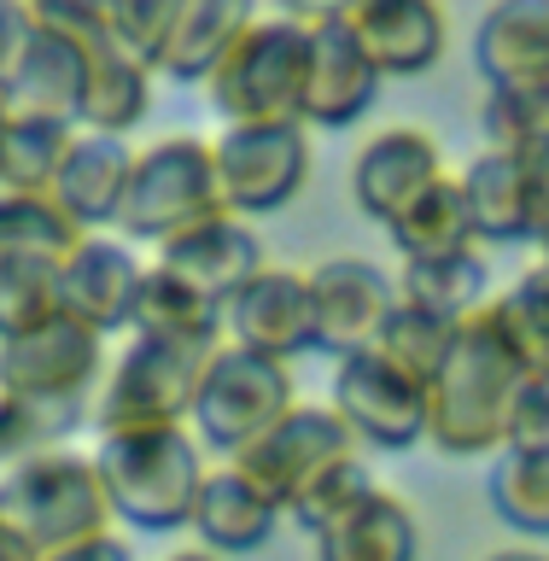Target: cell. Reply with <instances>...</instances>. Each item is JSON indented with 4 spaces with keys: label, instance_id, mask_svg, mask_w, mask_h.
<instances>
[{
    "label": "cell",
    "instance_id": "4316f807",
    "mask_svg": "<svg viewBox=\"0 0 549 561\" xmlns=\"http://www.w3.org/2000/svg\"><path fill=\"white\" fill-rule=\"evenodd\" d=\"M398 245L403 263H427V257H456L473 252V222H468V199L456 175H438V182L421 193V199L403 210V217L386 228Z\"/></svg>",
    "mask_w": 549,
    "mask_h": 561
},
{
    "label": "cell",
    "instance_id": "83f0119b",
    "mask_svg": "<svg viewBox=\"0 0 549 561\" xmlns=\"http://www.w3.org/2000/svg\"><path fill=\"white\" fill-rule=\"evenodd\" d=\"M398 298L445 316V322H468L491 305V270L480 252H456V257H427V263H403Z\"/></svg>",
    "mask_w": 549,
    "mask_h": 561
},
{
    "label": "cell",
    "instance_id": "9c48e42d",
    "mask_svg": "<svg viewBox=\"0 0 549 561\" xmlns=\"http://www.w3.org/2000/svg\"><path fill=\"white\" fill-rule=\"evenodd\" d=\"M217 158V187L228 217H263L298 199V187L310 182V140L298 123H228L210 140Z\"/></svg>",
    "mask_w": 549,
    "mask_h": 561
},
{
    "label": "cell",
    "instance_id": "484cf974",
    "mask_svg": "<svg viewBox=\"0 0 549 561\" xmlns=\"http://www.w3.org/2000/svg\"><path fill=\"white\" fill-rule=\"evenodd\" d=\"M456 182H462V199H468L473 240H491V245L533 240V222H526V164L521 158L480 152Z\"/></svg>",
    "mask_w": 549,
    "mask_h": 561
},
{
    "label": "cell",
    "instance_id": "c3c4849f",
    "mask_svg": "<svg viewBox=\"0 0 549 561\" xmlns=\"http://www.w3.org/2000/svg\"><path fill=\"white\" fill-rule=\"evenodd\" d=\"M544 263H549V245H544Z\"/></svg>",
    "mask_w": 549,
    "mask_h": 561
},
{
    "label": "cell",
    "instance_id": "4dcf8cb0",
    "mask_svg": "<svg viewBox=\"0 0 549 561\" xmlns=\"http://www.w3.org/2000/svg\"><path fill=\"white\" fill-rule=\"evenodd\" d=\"M88 234L65 217L47 193H0V257L65 263Z\"/></svg>",
    "mask_w": 549,
    "mask_h": 561
},
{
    "label": "cell",
    "instance_id": "5b68a950",
    "mask_svg": "<svg viewBox=\"0 0 549 561\" xmlns=\"http://www.w3.org/2000/svg\"><path fill=\"white\" fill-rule=\"evenodd\" d=\"M0 520L35 556H59V550H77L88 538H105L117 515H112V497L100 485L94 456L47 450L0 480Z\"/></svg>",
    "mask_w": 549,
    "mask_h": 561
},
{
    "label": "cell",
    "instance_id": "d6a6232c",
    "mask_svg": "<svg viewBox=\"0 0 549 561\" xmlns=\"http://www.w3.org/2000/svg\"><path fill=\"white\" fill-rule=\"evenodd\" d=\"M456 333H462V322H445V316H433V310L410 305V298H398V310L386 316L375 351L386 363H398L403 375H415V380L433 386V375L445 368L450 345H456Z\"/></svg>",
    "mask_w": 549,
    "mask_h": 561
},
{
    "label": "cell",
    "instance_id": "7a4b0ae2",
    "mask_svg": "<svg viewBox=\"0 0 549 561\" xmlns=\"http://www.w3.org/2000/svg\"><path fill=\"white\" fill-rule=\"evenodd\" d=\"M222 340H147L135 333L129 351L112 363V375L94 392V421L100 438H123V433H170L193 421V398L210 357Z\"/></svg>",
    "mask_w": 549,
    "mask_h": 561
},
{
    "label": "cell",
    "instance_id": "f546056e",
    "mask_svg": "<svg viewBox=\"0 0 549 561\" xmlns=\"http://www.w3.org/2000/svg\"><path fill=\"white\" fill-rule=\"evenodd\" d=\"M70 140H77V129L12 112L7 129H0V193H53Z\"/></svg>",
    "mask_w": 549,
    "mask_h": 561
},
{
    "label": "cell",
    "instance_id": "4fadbf2b",
    "mask_svg": "<svg viewBox=\"0 0 549 561\" xmlns=\"http://www.w3.org/2000/svg\"><path fill=\"white\" fill-rule=\"evenodd\" d=\"M310 275V310H316V351L328 357H357L375 351L386 316L398 310V280L368 257H328Z\"/></svg>",
    "mask_w": 549,
    "mask_h": 561
},
{
    "label": "cell",
    "instance_id": "ac0fdd59",
    "mask_svg": "<svg viewBox=\"0 0 549 561\" xmlns=\"http://www.w3.org/2000/svg\"><path fill=\"white\" fill-rule=\"evenodd\" d=\"M158 270H170L175 280H187L199 298H210L217 310H228V298L263 270V245H258V234L240 217H217V222L193 228V234H182V240L158 245Z\"/></svg>",
    "mask_w": 549,
    "mask_h": 561
},
{
    "label": "cell",
    "instance_id": "f6af8a7d",
    "mask_svg": "<svg viewBox=\"0 0 549 561\" xmlns=\"http://www.w3.org/2000/svg\"><path fill=\"white\" fill-rule=\"evenodd\" d=\"M164 561H217L210 550H199V543H193V550H175V556H164Z\"/></svg>",
    "mask_w": 549,
    "mask_h": 561
},
{
    "label": "cell",
    "instance_id": "836d02e7",
    "mask_svg": "<svg viewBox=\"0 0 549 561\" xmlns=\"http://www.w3.org/2000/svg\"><path fill=\"white\" fill-rule=\"evenodd\" d=\"M491 508L526 538H549V450H503L491 468Z\"/></svg>",
    "mask_w": 549,
    "mask_h": 561
},
{
    "label": "cell",
    "instance_id": "ba28073f",
    "mask_svg": "<svg viewBox=\"0 0 549 561\" xmlns=\"http://www.w3.org/2000/svg\"><path fill=\"white\" fill-rule=\"evenodd\" d=\"M363 445L351 438V427L333 415V403H298L287 421H275L263 438H252L228 468H240L281 515H293L316 485L328 480L340 462H351Z\"/></svg>",
    "mask_w": 549,
    "mask_h": 561
},
{
    "label": "cell",
    "instance_id": "7dc6e473",
    "mask_svg": "<svg viewBox=\"0 0 549 561\" xmlns=\"http://www.w3.org/2000/svg\"><path fill=\"white\" fill-rule=\"evenodd\" d=\"M538 380H544V392H549V368H544V375H538Z\"/></svg>",
    "mask_w": 549,
    "mask_h": 561
},
{
    "label": "cell",
    "instance_id": "e0dca14e",
    "mask_svg": "<svg viewBox=\"0 0 549 561\" xmlns=\"http://www.w3.org/2000/svg\"><path fill=\"white\" fill-rule=\"evenodd\" d=\"M351 35L363 42L368 65L386 77H421L445 53V12L433 0H351Z\"/></svg>",
    "mask_w": 549,
    "mask_h": 561
},
{
    "label": "cell",
    "instance_id": "8992f818",
    "mask_svg": "<svg viewBox=\"0 0 549 561\" xmlns=\"http://www.w3.org/2000/svg\"><path fill=\"white\" fill-rule=\"evenodd\" d=\"M217 217H228V205H222L217 158H210L205 135H164L147 152H135L129 193H123V217H117L129 240L170 245Z\"/></svg>",
    "mask_w": 549,
    "mask_h": 561
},
{
    "label": "cell",
    "instance_id": "d4e9b609",
    "mask_svg": "<svg viewBox=\"0 0 549 561\" xmlns=\"http://www.w3.org/2000/svg\"><path fill=\"white\" fill-rule=\"evenodd\" d=\"M88 82H82V135H112L123 140L140 117L152 112V70H140L135 59L105 42V30L94 42H82Z\"/></svg>",
    "mask_w": 549,
    "mask_h": 561
},
{
    "label": "cell",
    "instance_id": "d590c367",
    "mask_svg": "<svg viewBox=\"0 0 549 561\" xmlns=\"http://www.w3.org/2000/svg\"><path fill=\"white\" fill-rule=\"evenodd\" d=\"M485 152L503 158H533L549 147V88H491L485 112Z\"/></svg>",
    "mask_w": 549,
    "mask_h": 561
},
{
    "label": "cell",
    "instance_id": "2e32d148",
    "mask_svg": "<svg viewBox=\"0 0 549 561\" xmlns=\"http://www.w3.org/2000/svg\"><path fill=\"white\" fill-rule=\"evenodd\" d=\"M140 275H147V270L135 263L129 245L88 234L77 252L59 263V305H65L70 322L94 328L100 340H105V333H117V328L135 322Z\"/></svg>",
    "mask_w": 549,
    "mask_h": 561
},
{
    "label": "cell",
    "instance_id": "ee69618b",
    "mask_svg": "<svg viewBox=\"0 0 549 561\" xmlns=\"http://www.w3.org/2000/svg\"><path fill=\"white\" fill-rule=\"evenodd\" d=\"M485 561H549L544 550H497V556H485Z\"/></svg>",
    "mask_w": 549,
    "mask_h": 561
},
{
    "label": "cell",
    "instance_id": "8d00e7d4",
    "mask_svg": "<svg viewBox=\"0 0 549 561\" xmlns=\"http://www.w3.org/2000/svg\"><path fill=\"white\" fill-rule=\"evenodd\" d=\"M65 316L59 305V263L42 257H0V340L30 333Z\"/></svg>",
    "mask_w": 549,
    "mask_h": 561
},
{
    "label": "cell",
    "instance_id": "cb8c5ba5",
    "mask_svg": "<svg viewBox=\"0 0 549 561\" xmlns=\"http://www.w3.org/2000/svg\"><path fill=\"white\" fill-rule=\"evenodd\" d=\"M252 7L245 0H175V24L164 42V59H158V77L170 82H210V70L228 59V47L252 24Z\"/></svg>",
    "mask_w": 549,
    "mask_h": 561
},
{
    "label": "cell",
    "instance_id": "9a60e30c",
    "mask_svg": "<svg viewBox=\"0 0 549 561\" xmlns=\"http://www.w3.org/2000/svg\"><path fill=\"white\" fill-rule=\"evenodd\" d=\"M438 175H445V158H438V140L427 129H380L368 147L351 158V199L368 222L392 228L403 210H410L421 193H427Z\"/></svg>",
    "mask_w": 549,
    "mask_h": 561
},
{
    "label": "cell",
    "instance_id": "e575fe53",
    "mask_svg": "<svg viewBox=\"0 0 549 561\" xmlns=\"http://www.w3.org/2000/svg\"><path fill=\"white\" fill-rule=\"evenodd\" d=\"M88 410H53V403H30V398H12L0 392V480L18 473L24 462L47 450H65V438L82 427Z\"/></svg>",
    "mask_w": 549,
    "mask_h": 561
},
{
    "label": "cell",
    "instance_id": "f35d334b",
    "mask_svg": "<svg viewBox=\"0 0 549 561\" xmlns=\"http://www.w3.org/2000/svg\"><path fill=\"white\" fill-rule=\"evenodd\" d=\"M35 42V12L18 7V0H0V94L12 88L18 65H24V53Z\"/></svg>",
    "mask_w": 549,
    "mask_h": 561
},
{
    "label": "cell",
    "instance_id": "44dd1931",
    "mask_svg": "<svg viewBox=\"0 0 549 561\" xmlns=\"http://www.w3.org/2000/svg\"><path fill=\"white\" fill-rule=\"evenodd\" d=\"M491 88H549V0H508L491 7L473 35Z\"/></svg>",
    "mask_w": 549,
    "mask_h": 561
},
{
    "label": "cell",
    "instance_id": "7c38bea8",
    "mask_svg": "<svg viewBox=\"0 0 549 561\" xmlns=\"http://www.w3.org/2000/svg\"><path fill=\"white\" fill-rule=\"evenodd\" d=\"M310 30V82H305V129H351L380 100V70L368 65L351 35L345 7H293Z\"/></svg>",
    "mask_w": 549,
    "mask_h": 561
},
{
    "label": "cell",
    "instance_id": "60d3db41",
    "mask_svg": "<svg viewBox=\"0 0 549 561\" xmlns=\"http://www.w3.org/2000/svg\"><path fill=\"white\" fill-rule=\"evenodd\" d=\"M526 164V222H533V240L549 245V147L521 158Z\"/></svg>",
    "mask_w": 549,
    "mask_h": 561
},
{
    "label": "cell",
    "instance_id": "f1b7e54d",
    "mask_svg": "<svg viewBox=\"0 0 549 561\" xmlns=\"http://www.w3.org/2000/svg\"><path fill=\"white\" fill-rule=\"evenodd\" d=\"M135 333L147 340H222V310L199 298L187 280H175L170 270H152L140 275V293H135Z\"/></svg>",
    "mask_w": 549,
    "mask_h": 561
},
{
    "label": "cell",
    "instance_id": "ffe728a7",
    "mask_svg": "<svg viewBox=\"0 0 549 561\" xmlns=\"http://www.w3.org/2000/svg\"><path fill=\"white\" fill-rule=\"evenodd\" d=\"M316 538V561H421V526L392 491H363L345 515H333Z\"/></svg>",
    "mask_w": 549,
    "mask_h": 561
},
{
    "label": "cell",
    "instance_id": "bcb514c9",
    "mask_svg": "<svg viewBox=\"0 0 549 561\" xmlns=\"http://www.w3.org/2000/svg\"><path fill=\"white\" fill-rule=\"evenodd\" d=\"M7 117H12V100H7V94H0V129H7Z\"/></svg>",
    "mask_w": 549,
    "mask_h": 561
},
{
    "label": "cell",
    "instance_id": "7402d4cb",
    "mask_svg": "<svg viewBox=\"0 0 549 561\" xmlns=\"http://www.w3.org/2000/svg\"><path fill=\"white\" fill-rule=\"evenodd\" d=\"M275 520H281V508L263 497L240 468H210L187 526H193V538H199V550H210L222 561V556H245V550H258V543H270Z\"/></svg>",
    "mask_w": 549,
    "mask_h": 561
},
{
    "label": "cell",
    "instance_id": "8fae6325",
    "mask_svg": "<svg viewBox=\"0 0 549 561\" xmlns=\"http://www.w3.org/2000/svg\"><path fill=\"white\" fill-rule=\"evenodd\" d=\"M333 415L351 427L357 445L410 450L427 438V380L403 375L380 351H357L333 375Z\"/></svg>",
    "mask_w": 549,
    "mask_h": 561
},
{
    "label": "cell",
    "instance_id": "7bdbcfd3",
    "mask_svg": "<svg viewBox=\"0 0 549 561\" xmlns=\"http://www.w3.org/2000/svg\"><path fill=\"white\" fill-rule=\"evenodd\" d=\"M0 561H42V556H35V550H30V543H24V538H18V533H12V526H7V520H0Z\"/></svg>",
    "mask_w": 549,
    "mask_h": 561
},
{
    "label": "cell",
    "instance_id": "b9f144b4",
    "mask_svg": "<svg viewBox=\"0 0 549 561\" xmlns=\"http://www.w3.org/2000/svg\"><path fill=\"white\" fill-rule=\"evenodd\" d=\"M42 561H129V543L105 533V538H88L77 550H59V556H42Z\"/></svg>",
    "mask_w": 549,
    "mask_h": 561
},
{
    "label": "cell",
    "instance_id": "d6986e66",
    "mask_svg": "<svg viewBox=\"0 0 549 561\" xmlns=\"http://www.w3.org/2000/svg\"><path fill=\"white\" fill-rule=\"evenodd\" d=\"M129 170H135V152L123 147V140L77 129V140H70V152H65V170H59V182H53L47 199L59 205L82 234L117 228L123 193H129Z\"/></svg>",
    "mask_w": 549,
    "mask_h": 561
},
{
    "label": "cell",
    "instance_id": "6da1fadb",
    "mask_svg": "<svg viewBox=\"0 0 549 561\" xmlns=\"http://www.w3.org/2000/svg\"><path fill=\"white\" fill-rule=\"evenodd\" d=\"M533 380L538 375L497 340L485 310L468 316L445 368L427 386V438L445 456H503L515 410Z\"/></svg>",
    "mask_w": 549,
    "mask_h": 561
},
{
    "label": "cell",
    "instance_id": "30bf717a",
    "mask_svg": "<svg viewBox=\"0 0 549 561\" xmlns=\"http://www.w3.org/2000/svg\"><path fill=\"white\" fill-rule=\"evenodd\" d=\"M105 340L94 328L53 316V322L0 340V392L53 403V410H88V392L105 380Z\"/></svg>",
    "mask_w": 549,
    "mask_h": 561
},
{
    "label": "cell",
    "instance_id": "5bb4252c",
    "mask_svg": "<svg viewBox=\"0 0 549 561\" xmlns=\"http://www.w3.org/2000/svg\"><path fill=\"white\" fill-rule=\"evenodd\" d=\"M228 345L258 351L270 363H293L316 351V310H310V275L287 263H263L222 310Z\"/></svg>",
    "mask_w": 549,
    "mask_h": 561
},
{
    "label": "cell",
    "instance_id": "603a6c76",
    "mask_svg": "<svg viewBox=\"0 0 549 561\" xmlns=\"http://www.w3.org/2000/svg\"><path fill=\"white\" fill-rule=\"evenodd\" d=\"M82 82H88L82 47H70L65 35L35 24V42L24 53V65H18L7 100L24 117H47L59 129H82Z\"/></svg>",
    "mask_w": 549,
    "mask_h": 561
},
{
    "label": "cell",
    "instance_id": "277c9868",
    "mask_svg": "<svg viewBox=\"0 0 549 561\" xmlns=\"http://www.w3.org/2000/svg\"><path fill=\"white\" fill-rule=\"evenodd\" d=\"M310 82V30L298 12L252 18L228 59L210 70L205 94L222 123H298L305 129Z\"/></svg>",
    "mask_w": 549,
    "mask_h": 561
},
{
    "label": "cell",
    "instance_id": "52a82bcc",
    "mask_svg": "<svg viewBox=\"0 0 549 561\" xmlns=\"http://www.w3.org/2000/svg\"><path fill=\"white\" fill-rule=\"evenodd\" d=\"M293 410H298V392L287 363H270L258 351H240L222 340L199 380V398H193V427H199V445L222 450L235 462L252 438H263Z\"/></svg>",
    "mask_w": 549,
    "mask_h": 561
},
{
    "label": "cell",
    "instance_id": "74e56055",
    "mask_svg": "<svg viewBox=\"0 0 549 561\" xmlns=\"http://www.w3.org/2000/svg\"><path fill=\"white\" fill-rule=\"evenodd\" d=\"M170 24H175V0H105L100 7L105 42L140 70H152V77H158V59H164Z\"/></svg>",
    "mask_w": 549,
    "mask_h": 561
},
{
    "label": "cell",
    "instance_id": "3957f363",
    "mask_svg": "<svg viewBox=\"0 0 549 561\" xmlns=\"http://www.w3.org/2000/svg\"><path fill=\"white\" fill-rule=\"evenodd\" d=\"M94 468H100L105 497H112V515L140 526V533H175V526H187L193 503H199V485L210 473L199 456V438L187 427L100 438Z\"/></svg>",
    "mask_w": 549,
    "mask_h": 561
},
{
    "label": "cell",
    "instance_id": "1f68e13d",
    "mask_svg": "<svg viewBox=\"0 0 549 561\" xmlns=\"http://www.w3.org/2000/svg\"><path fill=\"white\" fill-rule=\"evenodd\" d=\"M485 322L497 328V340L515 351V357L544 375L549 368V263L538 257L508 293H497L485 305Z\"/></svg>",
    "mask_w": 549,
    "mask_h": 561
},
{
    "label": "cell",
    "instance_id": "ab89813d",
    "mask_svg": "<svg viewBox=\"0 0 549 561\" xmlns=\"http://www.w3.org/2000/svg\"><path fill=\"white\" fill-rule=\"evenodd\" d=\"M508 450H549V392H544V380L526 386L515 427H508Z\"/></svg>",
    "mask_w": 549,
    "mask_h": 561
}]
</instances>
